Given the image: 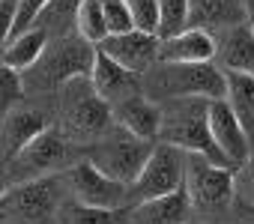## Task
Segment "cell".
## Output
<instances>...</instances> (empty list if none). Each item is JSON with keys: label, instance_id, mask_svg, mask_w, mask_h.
Masks as SVG:
<instances>
[{"label": "cell", "instance_id": "cell-9", "mask_svg": "<svg viewBox=\"0 0 254 224\" xmlns=\"http://www.w3.org/2000/svg\"><path fill=\"white\" fill-rule=\"evenodd\" d=\"M96 45H90L87 39L75 36H63L60 45L42 60L39 66V81L45 87H66L75 78H90L93 75V63H96Z\"/></svg>", "mask_w": 254, "mask_h": 224}, {"label": "cell", "instance_id": "cell-25", "mask_svg": "<svg viewBox=\"0 0 254 224\" xmlns=\"http://www.w3.org/2000/svg\"><path fill=\"white\" fill-rule=\"evenodd\" d=\"M48 3H51V0H18V9H15V24H12L9 39H15V36L27 33V30H33V27H39L36 21L45 15ZM9 39H6V42H9Z\"/></svg>", "mask_w": 254, "mask_h": 224}, {"label": "cell", "instance_id": "cell-29", "mask_svg": "<svg viewBox=\"0 0 254 224\" xmlns=\"http://www.w3.org/2000/svg\"><path fill=\"white\" fill-rule=\"evenodd\" d=\"M81 3L84 0H51L48 3V9H45V24H51V27H66L69 21H72V27H75V18H78V9H81Z\"/></svg>", "mask_w": 254, "mask_h": 224}, {"label": "cell", "instance_id": "cell-20", "mask_svg": "<svg viewBox=\"0 0 254 224\" xmlns=\"http://www.w3.org/2000/svg\"><path fill=\"white\" fill-rule=\"evenodd\" d=\"M45 48H48V30L45 27H33L15 39L6 42L3 48V66L15 69V72H24V69H33L42 57H45Z\"/></svg>", "mask_w": 254, "mask_h": 224}, {"label": "cell", "instance_id": "cell-23", "mask_svg": "<svg viewBox=\"0 0 254 224\" xmlns=\"http://www.w3.org/2000/svg\"><path fill=\"white\" fill-rule=\"evenodd\" d=\"M57 224H120L123 212H111V209H93L78 203L75 197H63L60 209H57Z\"/></svg>", "mask_w": 254, "mask_h": 224}, {"label": "cell", "instance_id": "cell-17", "mask_svg": "<svg viewBox=\"0 0 254 224\" xmlns=\"http://www.w3.org/2000/svg\"><path fill=\"white\" fill-rule=\"evenodd\" d=\"M218 57V42L212 33L206 30H186L174 39H162V51H159V63H215Z\"/></svg>", "mask_w": 254, "mask_h": 224}, {"label": "cell", "instance_id": "cell-6", "mask_svg": "<svg viewBox=\"0 0 254 224\" xmlns=\"http://www.w3.org/2000/svg\"><path fill=\"white\" fill-rule=\"evenodd\" d=\"M186 168H189V153L159 141L156 150H153V159L144 168V173L129 188V209L138 206V203H147V200L180 191L186 185Z\"/></svg>", "mask_w": 254, "mask_h": 224}, {"label": "cell", "instance_id": "cell-35", "mask_svg": "<svg viewBox=\"0 0 254 224\" xmlns=\"http://www.w3.org/2000/svg\"><path fill=\"white\" fill-rule=\"evenodd\" d=\"M102 3H108V0H102Z\"/></svg>", "mask_w": 254, "mask_h": 224}, {"label": "cell", "instance_id": "cell-28", "mask_svg": "<svg viewBox=\"0 0 254 224\" xmlns=\"http://www.w3.org/2000/svg\"><path fill=\"white\" fill-rule=\"evenodd\" d=\"M105 21H108V33L111 36H123L135 30V18L129 9V0H108L105 3Z\"/></svg>", "mask_w": 254, "mask_h": 224}, {"label": "cell", "instance_id": "cell-4", "mask_svg": "<svg viewBox=\"0 0 254 224\" xmlns=\"http://www.w3.org/2000/svg\"><path fill=\"white\" fill-rule=\"evenodd\" d=\"M153 150H156V144L141 141V138H135L132 132L114 126L102 141H96V144L87 150L84 159H90V162H93L99 170H105L111 179H117V182H123V185L132 188V185L138 182V176L144 173L147 162L153 159Z\"/></svg>", "mask_w": 254, "mask_h": 224}, {"label": "cell", "instance_id": "cell-12", "mask_svg": "<svg viewBox=\"0 0 254 224\" xmlns=\"http://www.w3.org/2000/svg\"><path fill=\"white\" fill-rule=\"evenodd\" d=\"M209 129H212V138H215L218 150L230 162V168L239 170L248 162V156H251V135L242 126V120L233 114V108H230L227 99L209 102Z\"/></svg>", "mask_w": 254, "mask_h": 224}, {"label": "cell", "instance_id": "cell-19", "mask_svg": "<svg viewBox=\"0 0 254 224\" xmlns=\"http://www.w3.org/2000/svg\"><path fill=\"white\" fill-rule=\"evenodd\" d=\"M218 42V66L224 72H248L254 75V30L251 24H236L215 36Z\"/></svg>", "mask_w": 254, "mask_h": 224}, {"label": "cell", "instance_id": "cell-33", "mask_svg": "<svg viewBox=\"0 0 254 224\" xmlns=\"http://www.w3.org/2000/svg\"><path fill=\"white\" fill-rule=\"evenodd\" d=\"M189 224H200V221H189Z\"/></svg>", "mask_w": 254, "mask_h": 224}, {"label": "cell", "instance_id": "cell-11", "mask_svg": "<svg viewBox=\"0 0 254 224\" xmlns=\"http://www.w3.org/2000/svg\"><path fill=\"white\" fill-rule=\"evenodd\" d=\"M102 54H108L111 60H117L123 69H129L132 75H147L159 66V51H162V39L144 30H132L123 36H108L99 45Z\"/></svg>", "mask_w": 254, "mask_h": 224}, {"label": "cell", "instance_id": "cell-13", "mask_svg": "<svg viewBox=\"0 0 254 224\" xmlns=\"http://www.w3.org/2000/svg\"><path fill=\"white\" fill-rule=\"evenodd\" d=\"M114 123H117L120 129H126V132H132V135L141 138V141L159 144L165 114H162V105H159V102H153L150 96L138 93V96H132V99L114 105Z\"/></svg>", "mask_w": 254, "mask_h": 224}, {"label": "cell", "instance_id": "cell-26", "mask_svg": "<svg viewBox=\"0 0 254 224\" xmlns=\"http://www.w3.org/2000/svg\"><path fill=\"white\" fill-rule=\"evenodd\" d=\"M24 99V84H21V72L0 66V111L9 114L15 111V105Z\"/></svg>", "mask_w": 254, "mask_h": 224}, {"label": "cell", "instance_id": "cell-24", "mask_svg": "<svg viewBox=\"0 0 254 224\" xmlns=\"http://www.w3.org/2000/svg\"><path fill=\"white\" fill-rule=\"evenodd\" d=\"M159 12H162L159 39H174L186 33L191 24V0H159Z\"/></svg>", "mask_w": 254, "mask_h": 224}, {"label": "cell", "instance_id": "cell-5", "mask_svg": "<svg viewBox=\"0 0 254 224\" xmlns=\"http://www.w3.org/2000/svg\"><path fill=\"white\" fill-rule=\"evenodd\" d=\"M63 185L69 191V197H75L84 206L93 209H111V212H123L129 206V185H123L117 179H111L105 170H99L90 159L75 162L72 168L63 170Z\"/></svg>", "mask_w": 254, "mask_h": 224}, {"label": "cell", "instance_id": "cell-16", "mask_svg": "<svg viewBox=\"0 0 254 224\" xmlns=\"http://www.w3.org/2000/svg\"><path fill=\"white\" fill-rule=\"evenodd\" d=\"M51 126H48L45 114H39V111L15 108V111H9V114H3V159L6 162H15Z\"/></svg>", "mask_w": 254, "mask_h": 224}, {"label": "cell", "instance_id": "cell-34", "mask_svg": "<svg viewBox=\"0 0 254 224\" xmlns=\"http://www.w3.org/2000/svg\"><path fill=\"white\" fill-rule=\"evenodd\" d=\"M245 3H251V0H245Z\"/></svg>", "mask_w": 254, "mask_h": 224}, {"label": "cell", "instance_id": "cell-21", "mask_svg": "<svg viewBox=\"0 0 254 224\" xmlns=\"http://www.w3.org/2000/svg\"><path fill=\"white\" fill-rule=\"evenodd\" d=\"M227 75V102L233 114L242 120L248 135H254V75L248 72H224Z\"/></svg>", "mask_w": 254, "mask_h": 224}, {"label": "cell", "instance_id": "cell-22", "mask_svg": "<svg viewBox=\"0 0 254 224\" xmlns=\"http://www.w3.org/2000/svg\"><path fill=\"white\" fill-rule=\"evenodd\" d=\"M75 33L81 39H87L90 45H102L111 33H108V21H105V3L102 0H84L78 18H75Z\"/></svg>", "mask_w": 254, "mask_h": 224}, {"label": "cell", "instance_id": "cell-27", "mask_svg": "<svg viewBox=\"0 0 254 224\" xmlns=\"http://www.w3.org/2000/svg\"><path fill=\"white\" fill-rule=\"evenodd\" d=\"M129 9H132V18H135V30L159 36V27H162L159 0H129Z\"/></svg>", "mask_w": 254, "mask_h": 224}, {"label": "cell", "instance_id": "cell-14", "mask_svg": "<svg viewBox=\"0 0 254 224\" xmlns=\"http://www.w3.org/2000/svg\"><path fill=\"white\" fill-rule=\"evenodd\" d=\"M96 93L111 102V105H120L126 99H132L144 90V78L141 75H132L129 69H123L117 60H111L108 54L96 51V63H93V75H90Z\"/></svg>", "mask_w": 254, "mask_h": 224}, {"label": "cell", "instance_id": "cell-30", "mask_svg": "<svg viewBox=\"0 0 254 224\" xmlns=\"http://www.w3.org/2000/svg\"><path fill=\"white\" fill-rule=\"evenodd\" d=\"M236 191L242 194V200L254 203V135H251V156H248V162L236 170Z\"/></svg>", "mask_w": 254, "mask_h": 224}, {"label": "cell", "instance_id": "cell-8", "mask_svg": "<svg viewBox=\"0 0 254 224\" xmlns=\"http://www.w3.org/2000/svg\"><path fill=\"white\" fill-rule=\"evenodd\" d=\"M60 182L63 179H57V176H42V179L9 185L3 191L6 215L15 218V221H24V224H42L45 218L57 215V209L63 203Z\"/></svg>", "mask_w": 254, "mask_h": 224}, {"label": "cell", "instance_id": "cell-1", "mask_svg": "<svg viewBox=\"0 0 254 224\" xmlns=\"http://www.w3.org/2000/svg\"><path fill=\"white\" fill-rule=\"evenodd\" d=\"M162 144H171L189 156H203L218 168H230L209 129V99H171L162 102Z\"/></svg>", "mask_w": 254, "mask_h": 224}, {"label": "cell", "instance_id": "cell-31", "mask_svg": "<svg viewBox=\"0 0 254 224\" xmlns=\"http://www.w3.org/2000/svg\"><path fill=\"white\" fill-rule=\"evenodd\" d=\"M233 218H236V224H254V203L239 197L233 206Z\"/></svg>", "mask_w": 254, "mask_h": 224}, {"label": "cell", "instance_id": "cell-10", "mask_svg": "<svg viewBox=\"0 0 254 224\" xmlns=\"http://www.w3.org/2000/svg\"><path fill=\"white\" fill-rule=\"evenodd\" d=\"M66 162H69V138L63 135L60 126H51L45 135H39V138L15 159L12 185L30 182V179H42V176H51V173L60 170Z\"/></svg>", "mask_w": 254, "mask_h": 224}, {"label": "cell", "instance_id": "cell-15", "mask_svg": "<svg viewBox=\"0 0 254 224\" xmlns=\"http://www.w3.org/2000/svg\"><path fill=\"white\" fill-rule=\"evenodd\" d=\"M248 3L245 0H191V30H206L212 36L245 24Z\"/></svg>", "mask_w": 254, "mask_h": 224}, {"label": "cell", "instance_id": "cell-32", "mask_svg": "<svg viewBox=\"0 0 254 224\" xmlns=\"http://www.w3.org/2000/svg\"><path fill=\"white\" fill-rule=\"evenodd\" d=\"M248 24H251V30H254V0L248 3Z\"/></svg>", "mask_w": 254, "mask_h": 224}, {"label": "cell", "instance_id": "cell-18", "mask_svg": "<svg viewBox=\"0 0 254 224\" xmlns=\"http://www.w3.org/2000/svg\"><path fill=\"white\" fill-rule=\"evenodd\" d=\"M191 209H194V203L189 197V188L183 185L174 194H165V197L132 206L129 224H189Z\"/></svg>", "mask_w": 254, "mask_h": 224}, {"label": "cell", "instance_id": "cell-7", "mask_svg": "<svg viewBox=\"0 0 254 224\" xmlns=\"http://www.w3.org/2000/svg\"><path fill=\"white\" fill-rule=\"evenodd\" d=\"M186 188H189L194 209H200V212L230 209L236 200V170L218 168L203 156H189Z\"/></svg>", "mask_w": 254, "mask_h": 224}, {"label": "cell", "instance_id": "cell-2", "mask_svg": "<svg viewBox=\"0 0 254 224\" xmlns=\"http://www.w3.org/2000/svg\"><path fill=\"white\" fill-rule=\"evenodd\" d=\"M144 96L153 102L171 99H227V75L215 63H159L144 75Z\"/></svg>", "mask_w": 254, "mask_h": 224}, {"label": "cell", "instance_id": "cell-3", "mask_svg": "<svg viewBox=\"0 0 254 224\" xmlns=\"http://www.w3.org/2000/svg\"><path fill=\"white\" fill-rule=\"evenodd\" d=\"M60 114H63V135L69 141L93 147L102 141L117 123H114V105L105 102L90 78H75L66 87H60Z\"/></svg>", "mask_w": 254, "mask_h": 224}]
</instances>
